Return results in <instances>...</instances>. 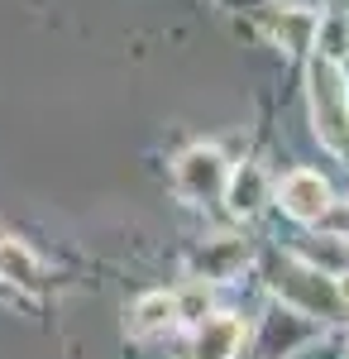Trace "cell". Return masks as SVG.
I'll list each match as a JSON object with an SVG mask.
<instances>
[{
  "label": "cell",
  "instance_id": "1",
  "mask_svg": "<svg viewBox=\"0 0 349 359\" xmlns=\"http://www.w3.org/2000/svg\"><path fill=\"white\" fill-rule=\"evenodd\" d=\"M306 106H311V135L335 158H349V77L335 53H311L306 62Z\"/></svg>",
  "mask_w": 349,
  "mask_h": 359
},
{
  "label": "cell",
  "instance_id": "2",
  "mask_svg": "<svg viewBox=\"0 0 349 359\" xmlns=\"http://www.w3.org/2000/svg\"><path fill=\"white\" fill-rule=\"evenodd\" d=\"M273 287H278L292 306H301L306 316H325V321L345 316L340 292H335V278L325 283V273L316 269V264H282V273L273 278Z\"/></svg>",
  "mask_w": 349,
  "mask_h": 359
},
{
  "label": "cell",
  "instance_id": "3",
  "mask_svg": "<svg viewBox=\"0 0 349 359\" xmlns=\"http://www.w3.org/2000/svg\"><path fill=\"white\" fill-rule=\"evenodd\" d=\"M225 177H230V163H225V154L211 149V144H191L187 154L172 163V182H177V192L187 196L191 206L215 201V196L225 192Z\"/></svg>",
  "mask_w": 349,
  "mask_h": 359
},
{
  "label": "cell",
  "instance_id": "4",
  "mask_svg": "<svg viewBox=\"0 0 349 359\" xmlns=\"http://www.w3.org/2000/svg\"><path fill=\"white\" fill-rule=\"evenodd\" d=\"M278 206H282L296 225H321L325 216H330V206H335V196H330V182H325L321 172L296 168V172H287V177L278 182Z\"/></svg>",
  "mask_w": 349,
  "mask_h": 359
},
{
  "label": "cell",
  "instance_id": "5",
  "mask_svg": "<svg viewBox=\"0 0 349 359\" xmlns=\"http://www.w3.org/2000/svg\"><path fill=\"white\" fill-rule=\"evenodd\" d=\"M244 345V321L230 311H211L196 321L191 335V359H235Z\"/></svg>",
  "mask_w": 349,
  "mask_h": 359
},
{
  "label": "cell",
  "instance_id": "6",
  "mask_svg": "<svg viewBox=\"0 0 349 359\" xmlns=\"http://www.w3.org/2000/svg\"><path fill=\"white\" fill-rule=\"evenodd\" d=\"M225 211L230 216H254L264 201H268V172L259 163H240V168H230V177H225Z\"/></svg>",
  "mask_w": 349,
  "mask_h": 359
},
{
  "label": "cell",
  "instance_id": "7",
  "mask_svg": "<svg viewBox=\"0 0 349 359\" xmlns=\"http://www.w3.org/2000/svg\"><path fill=\"white\" fill-rule=\"evenodd\" d=\"M264 20H268L273 39H278L282 48H292V53L311 48V39H316V29H321V20H316L311 10H301V5H268Z\"/></svg>",
  "mask_w": 349,
  "mask_h": 359
},
{
  "label": "cell",
  "instance_id": "8",
  "mask_svg": "<svg viewBox=\"0 0 349 359\" xmlns=\"http://www.w3.org/2000/svg\"><path fill=\"white\" fill-rule=\"evenodd\" d=\"M177 292H144L130 311H125V331L130 335H158L177 321Z\"/></svg>",
  "mask_w": 349,
  "mask_h": 359
},
{
  "label": "cell",
  "instance_id": "9",
  "mask_svg": "<svg viewBox=\"0 0 349 359\" xmlns=\"http://www.w3.org/2000/svg\"><path fill=\"white\" fill-rule=\"evenodd\" d=\"M0 278L5 283H20V287H34L39 283V259L15 235H0Z\"/></svg>",
  "mask_w": 349,
  "mask_h": 359
},
{
  "label": "cell",
  "instance_id": "10",
  "mask_svg": "<svg viewBox=\"0 0 349 359\" xmlns=\"http://www.w3.org/2000/svg\"><path fill=\"white\" fill-rule=\"evenodd\" d=\"M240 264H244V245H240V240H230V235H220V240H211V245L201 249V259H196V273H206L211 283H220V278L235 273Z\"/></svg>",
  "mask_w": 349,
  "mask_h": 359
},
{
  "label": "cell",
  "instance_id": "11",
  "mask_svg": "<svg viewBox=\"0 0 349 359\" xmlns=\"http://www.w3.org/2000/svg\"><path fill=\"white\" fill-rule=\"evenodd\" d=\"M335 292H340V306H345V316H349V269L335 273Z\"/></svg>",
  "mask_w": 349,
  "mask_h": 359
},
{
  "label": "cell",
  "instance_id": "12",
  "mask_svg": "<svg viewBox=\"0 0 349 359\" xmlns=\"http://www.w3.org/2000/svg\"><path fill=\"white\" fill-rule=\"evenodd\" d=\"M340 225H345V230H349V206H345V216H340Z\"/></svg>",
  "mask_w": 349,
  "mask_h": 359
}]
</instances>
